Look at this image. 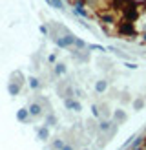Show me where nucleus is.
<instances>
[{"label": "nucleus", "mask_w": 146, "mask_h": 150, "mask_svg": "<svg viewBox=\"0 0 146 150\" xmlns=\"http://www.w3.org/2000/svg\"><path fill=\"white\" fill-rule=\"evenodd\" d=\"M71 57H75V59H79L80 62H86V61H88V55H84V53H80V50H73V53H71Z\"/></svg>", "instance_id": "18"}, {"label": "nucleus", "mask_w": 146, "mask_h": 150, "mask_svg": "<svg viewBox=\"0 0 146 150\" xmlns=\"http://www.w3.org/2000/svg\"><path fill=\"white\" fill-rule=\"evenodd\" d=\"M71 110H73V112H75V114H79V112H80V110H82V104H80L79 101H75V103H73V108H71Z\"/></svg>", "instance_id": "27"}, {"label": "nucleus", "mask_w": 146, "mask_h": 150, "mask_svg": "<svg viewBox=\"0 0 146 150\" xmlns=\"http://www.w3.org/2000/svg\"><path fill=\"white\" fill-rule=\"evenodd\" d=\"M91 114H93V117H100V110H99V104H93V106H91Z\"/></svg>", "instance_id": "26"}, {"label": "nucleus", "mask_w": 146, "mask_h": 150, "mask_svg": "<svg viewBox=\"0 0 146 150\" xmlns=\"http://www.w3.org/2000/svg\"><path fill=\"white\" fill-rule=\"evenodd\" d=\"M86 130L91 132V134H97L99 132V123L95 121V119H88L86 121Z\"/></svg>", "instance_id": "14"}, {"label": "nucleus", "mask_w": 146, "mask_h": 150, "mask_svg": "<svg viewBox=\"0 0 146 150\" xmlns=\"http://www.w3.org/2000/svg\"><path fill=\"white\" fill-rule=\"evenodd\" d=\"M117 33L122 35V37H133L137 35V26L133 22H126V20H121L119 24H117Z\"/></svg>", "instance_id": "2"}, {"label": "nucleus", "mask_w": 146, "mask_h": 150, "mask_svg": "<svg viewBox=\"0 0 146 150\" xmlns=\"http://www.w3.org/2000/svg\"><path fill=\"white\" fill-rule=\"evenodd\" d=\"M62 150H73V145H66V146H64Z\"/></svg>", "instance_id": "32"}, {"label": "nucleus", "mask_w": 146, "mask_h": 150, "mask_svg": "<svg viewBox=\"0 0 146 150\" xmlns=\"http://www.w3.org/2000/svg\"><path fill=\"white\" fill-rule=\"evenodd\" d=\"M75 11L80 15V17H84V18L90 17V13H88V9L84 7V2H82V0H77V2H75Z\"/></svg>", "instance_id": "7"}, {"label": "nucleus", "mask_w": 146, "mask_h": 150, "mask_svg": "<svg viewBox=\"0 0 146 150\" xmlns=\"http://www.w3.org/2000/svg\"><path fill=\"white\" fill-rule=\"evenodd\" d=\"M66 71H68L66 64H62V62H57V64H55V73H57V75H64Z\"/></svg>", "instance_id": "20"}, {"label": "nucleus", "mask_w": 146, "mask_h": 150, "mask_svg": "<svg viewBox=\"0 0 146 150\" xmlns=\"http://www.w3.org/2000/svg\"><path fill=\"white\" fill-rule=\"evenodd\" d=\"M124 66H126L128 70H135V68H137V66H135V64H131V62H126V64H124Z\"/></svg>", "instance_id": "29"}, {"label": "nucleus", "mask_w": 146, "mask_h": 150, "mask_svg": "<svg viewBox=\"0 0 146 150\" xmlns=\"http://www.w3.org/2000/svg\"><path fill=\"white\" fill-rule=\"evenodd\" d=\"M128 150H144V148H142V146H130Z\"/></svg>", "instance_id": "30"}, {"label": "nucleus", "mask_w": 146, "mask_h": 150, "mask_svg": "<svg viewBox=\"0 0 146 150\" xmlns=\"http://www.w3.org/2000/svg\"><path fill=\"white\" fill-rule=\"evenodd\" d=\"M40 33L42 35H49V28L48 26H40Z\"/></svg>", "instance_id": "28"}, {"label": "nucleus", "mask_w": 146, "mask_h": 150, "mask_svg": "<svg viewBox=\"0 0 146 150\" xmlns=\"http://www.w3.org/2000/svg\"><path fill=\"white\" fill-rule=\"evenodd\" d=\"M55 59H57V55H49L48 61H49V62H55Z\"/></svg>", "instance_id": "31"}, {"label": "nucleus", "mask_w": 146, "mask_h": 150, "mask_svg": "<svg viewBox=\"0 0 146 150\" xmlns=\"http://www.w3.org/2000/svg\"><path fill=\"white\" fill-rule=\"evenodd\" d=\"M51 7H55V9H64V2L62 0H51Z\"/></svg>", "instance_id": "24"}, {"label": "nucleus", "mask_w": 146, "mask_h": 150, "mask_svg": "<svg viewBox=\"0 0 146 150\" xmlns=\"http://www.w3.org/2000/svg\"><path fill=\"white\" fill-rule=\"evenodd\" d=\"M27 82H29V88H31V90H39L40 88V81L36 79V77H29Z\"/></svg>", "instance_id": "19"}, {"label": "nucleus", "mask_w": 146, "mask_h": 150, "mask_svg": "<svg viewBox=\"0 0 146 150\" xmlns=\"http://www.w3.org/2000/svg\"><path fill=\"white\" fill-rule=\"evenodd\" d=\"M99 110H100V119H110V108H108V104H99Z\"/></svg>", "instance_id": "15"}, {"label": "nucleus", "mask_w": 146, "mask_h": 150, "mask_svg": "<svg viewBox=\"0 0 146 150\" xmlns=\"http://www.w3.org/2000/svg\"><path fill=\"white\" fill-rule=\"evenodd\" d=\"M88 50H93V51H102V53L106 51V48H104V46H100V44H88Z\"/></svg>", "instance_id": "23"}, {"label": "nucleus", "mask_w": 146, "mask_h": 150, "mask_svg": "<svg viewBox=\"0 0 146 150\" xmlns=\"http://www.w3.org/2000/svg\"><path fill=\"white\" fill-rule=\"evenodd\" d=\"M73 103H75V99H73V97H68V99H64V106L68 108V110H71L73 108Z\"/></svg>", "instance_id": "25"}, {"label": "nucleus", "mask_w": 146, "mask_h": 150, "mask_svg": "<svg viewBox=\"0 0 146 150\" xmlns=\"http://www.w3.org/2000/svg\"><path fill=\"white\" fill-rule=\"evenodd\" d=\"M113 125H117V123H112L110 119H100V121H99V132L100 134H108L110 130L113 128Z\"/></svg>", "instance_id": "6"}, {"label": "nucleus", "mask_w": 146, "mask_h": 150, "mask_svg": "<svg viewBox=\"0 0 146 150\" xmlns=\"http://www.w3.org/2000/svg\"><path fill=\"white\" fill-rule=\"evenodd\" d=\"M106 90H108V81L106 79H100V81L95 82V92L97 93H104Z\"/></svg>", "instance_id": "13"}, {"label": "nucleus", "mask_w": 146, "mask_h": 150, "mask_svg": "<svg viewBox=\"0 0 146 150\" xmlns=\"http://www.w3.org/2000/svg\"><path fill=\"white\" fill-rule=\"evenodd\" d=\"M99 20L104 26H117V15L113 11H102L99 15Z\"/></svg>", "instance_id": "3"}, {"label": "nucleus", "mask_w": 146, "mask_h": 150, "mask_svg": "<svg viewBox=\"0 0 146 150\" xmlns=\"http://www.w3.org/2000/svg\"><path fill=\"white\" fill-rule=\"evenodd\" d=\"M119 150H122V148H119Z\"/></svg>", "instance_id": "35"}, {"label": "nucleus", "mask_w": 146, "mask_h": 150, "mask_svg": "<svg viewBox=\"0 0 146 150\" xmlns=\"http://www.w3.org/2000/svg\"><path fill=\"white\" fill-rule=\"evenodd\" d=\"M36 137H39L40 141H48L49 139V128L48 126H40V128L36 130Z\"/></svg>", "instance_id": "11"}, {"label": "nucleus", "mask_w": 146, "mask_h": 150, "mask_svg": "<svg viewBox=\"0 0 146 150\" xmlns=\"http://www.w3.org/2000/svg\"><path fill=\"white\" fill-rule=\"evenodd\" d=\"M144 104H146V101L142 99V97H139V99H135V101H133V110H135V112L142 110V108H144Z\"/></svg>", "instance_id": "17"}, {"label": "nucleus", "mask_w": 146, "mask_h": 150, "mask_svg": "<svg viewBox=\"0 0 146 150\" xmlns=\"http://www.w3.org/2000/svg\"><path fill=\"white\" fill-rule=\"evenodd\" d=\"M9 79H11V82H17V84H20V86L24 84V81H27L24 75H22V71H18V70H17V71H13Z\"/></svg>", "instance_id": "9"}, {"label": "nucleus", "mask_w": 146, "mask_h": 150, "mask_svg": "<svg viewBox=\"0 0 146 150\" xmlns=\"http://www.w3.org/2000/svg\"><path fill=\"white\" fill-rule=\"evenodd\" d=\"M29 117H31V115H29V110H27V108H20V110L17 112V119H18L20 123L29 121Z\"/></svg>", "instance_id": "12"}, {"label": "nucleus", "mask_w": 146, "mask_h": 150, "mask_svg": "<svg viewBox=\"0 0 146 150\" xmlns=\"http://www.w3.org/2000/svg\"><path fill=\"white\" fill-rule=\"evenodd\" d=\"M121 13H122V20H126V22H133V24L139 20V17H141V15H139V6H137L135 2H131V0L126 4V7H124Z\"/></svg>", "instance_id": "1"}, {"label": "nucleus", "mask_w": 146, "mask_h": 150, "mask_svg": "<svg viewBox=\"0 0 146 150\" xmlns=\"http://www.w3.org/2000/svg\"><path fill=\"white\" fill-rule=\"evenodd\" d=\"M46 126H48V128H49V126H57V117L53 114H48V117H46Z\"/></svg>", "instance_id": "21"}, {"label": "nucleus", "mask_w": 146, "mask_h": 150, "mask_svg": "<svg viewBox=\"0 0 146 150\" xmlns=\"http://www.w3.org/2000/svg\"><path fill=\"white\" fill-rule=\"evenodd\" d=\"M75 48L82 51V50H88V44H86L82 39H75Z\"/></svg>", "instance_id": "22"}, {"label": "nucleus", "mask_w": 146, "mask_h": 150, "mask_svg": "<svg viewBox=\"0 0 146 150\" xmlns=\"http://www.w3.org/2000/svg\"><path fill=\"white\" fill-rule=\"evenodd\" d=\"M27 110H29V115H31V117H40V115L44 114V106H42V104H40L39 101L31 103Z\"/></svg>", "instance_id": "5"}, {"label": "nucleus", "mask_w": 146, "mask_h": 150, "mask_svg": "<svg viewBox=\"0 0 146 150\" xmlns=\"http://www.w3.org/2000/svg\"><path fill=\"white\" fill-rule=\"evenodd\" d=\"M66 145H64V141L60 139V137H57V139H53V143H51V150H62Z\"/></svg>", "instance_id": "16"}, {"label": "nucleus", "mask_w": 146, "mask_h": 150, "mask_svg": "<svg viewBox=\"0 0 146 150\" xmlns=\"http://www.w3.org/2000/svg\"><path fill=\"white\" fill-rule=\"evenodd\" d=\"M75 39H77V37H73V35L57 37V39H55V44H57L58 48H69V46H75Z\"/></svg>", "instance_id": "4"}, {"label": "nucleus", "mask_w": 146, "mask_h": 150, "mask_svg": "<svg viewBox=\"0 0 146 150\" xmlns=\"http://www.w3.org/2000/svg\"><path fill=\"white\" fill-rule=\"evenodd\" d=\"M113 119H115L117 125H121V123H124V121L128 119V114H126L124 110H115V112H113Z\"/></svg>", "instance_id": "8"}, {"label": "nucleus", "mask_w": 146, "mask_h": 150, "mask_svg": "<svg viewBox=\"0 0 146 150\" xmlns=\"http://www.w3.org/2000/svg\"><path fill=\"white\" fill-rule=\"evenodd\" d=\"M20 90H22V86L17 84V82H9V84H7V93L13 95V97H17L20 93Z\"/></svg>", "instance_id": "10"}, {"label": "nucleus", "mask_w": 146, "mask_h": 150, "mask_svg": "<svg viewBox=\"0 0 146 150\" xmlns=\"http://www.w3.org/2000/svg\"><path fill=\"white\" fill-rule=\"evenodd\" d=\"M82 150H90V148H82Z\"/></svg>", "instance_id": "34"}, {"label": "nucleus", "mask_w": 146, "mask_h": 150, "mask_svg": "<svg viewBox=\"0 0 146 150\" xmlns=\"http://www.w3.org/2000/svg\"><path fill=\"white\" fill-rule=\"evenodd\" d=\"M142 148H144V150H146V141H144V145H142Z\"/></svg>", "instance_id": "33"}]
</instances>
